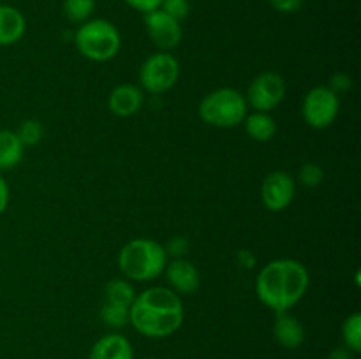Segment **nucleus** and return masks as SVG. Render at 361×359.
I'll use <instances>...</instances> for the list:
<instances>
[{"mask_svg": "<svg viewBox=\"0 0 361 359\" xmlns=\"http://www.w3.org/2000/svg\"><path fill=\"white\" fill-rule=\"evenodd\" d=\"M180 77V62L171 51H155L140 67V87L152 95L171 90Z\"/></svg>", "mask_w": 361, "mask_h": 359, "instance_id": "423d86ee", "label": "nucleus"}, {"mask_svg": "<svg viewBox=\"0 0 361 359\" xmlns=\"http://www.w3.org/2000/svg\"><path fill=\"white\" fill-rule=\"evenodd\" d=\"M310 285L305 264L291 257H281L264 264L256 277L257 299L271 312H288L303 299Z\"/></svg>", "mask_w": 361, "mask_h": 359, "instance_id": "f257e3e1", "label": "nucleus"}, {"mask_svg": "<svg viewBox=\"0 0 361 359\" xmlns=\"http://www.w3.org/2000/svg\"><path fill=\"white\" fill-rule=\"evenodd\" d=\"M274 338L284 348H298L305 341V327L291 312L275 313Z\"/></svg>", "mask_w": 361, "mask_h": 359, "instance_id": "ddd939ff", "label": "nucleus"}, {"mask_svg": "<svg viewBox=\"0 0 361 359\" xmlns=\"http://www.w3.org/2000/svg\"><path fill=\"white\" fill-rule=\"evenodd\" d=\"M238 263L242 264L243 267H254L256 266L257 259H256V256L252 253V250L243 248L238 252Z\"/></svg>", "mask_w": 361, "mask_h": 359, "instance_id": "c756f323", "label": "nucleus"}, {"mask_svg": "<svg viewBox=\"0 0 361 359\" xmlns=\"http://www.w3.org/2000/svg\"><path fill=\"white\" fill-rule=\"evenodd\" d=\"M145 102V92L141 87L134 83H120L116 84L108 95L109 111L120 118H129L140 113Z\"/></svg>", "mask_w": 361, "mask_h": 359, "instance_id": "f8f14e48", "label": "nucleus"}, {"mask_svg": "<svg viewBox=\"0 0 361 359\" xmlns=\"http://www.w3.org/2000/svg\"><path fill=\"white\" fill-rule=\"evenodd\" d=\"M189 2H190V0H189Z\"/></svg>", "mask_w": 361, "mask_h": 359, "instance_id": "473e14b6", "label": "nucleus"}, {"mask_svg": "<svg viewBox=\"0 0 361 359\" xmlns=\"http://www.w3.org/2000/svg\"><path fill=\"white\" fill-rule=\"evenodd\" d=\"M101 320L104 326L118 329V327H126L129 324V308L127 306L113 305V303H106L101 306Z\"/></svg>", "mask_w": 361, "mask_h": 359, "instance_id": "4be33fe9", "label": "nucleus"}, {"mask_svg": "<svg viewBox=\"0 0 361 359\" xmlns=\"http://www.w3.org/2000/svg\"><path fill=\"white\" fill-rule=\"evenodd\" d=\"M63 14L71 23H85L95 9V0H63Z\"/></svg>", "mask_w": 361, "mask_h": 359, "instance_id": "aec40b11", "label": "nucleus"}, {"mask_svg": "<svg viewBox=\"0 0 361 359\" xmlns=\"http://www.w3.org/2000/svg\"><path fill=\"white\" fill-rule=\"evenodd\" d=\"M143 359H157V358H143Z\"/></svg>", "mask_w": 361, "mask_h": 359, "instance_id": "2f4dec72", "label": "nucleus"}, {"mask_svg": "<svg viewBox=\"0 0 361 359\" xmlns=\"http://www.w3.org/2000/svg\"><path fill=\"white\" fill-rule=\"evenodd\" d=\"M23 151L25 146L20 143L14 130H0V171L16 168L23 160Z\"/></svg>", "mask_w": 361, "mask_h": 359, "instance_id": "f3484780", "label": "nucleus"}, {"mask_svg": "<svg viewBox=\"0 0 361 359\" xmlns=\"http://www.w3.org/2000/svg\"><path fill=\"white\" fill-rule=\"evenodd\" d=\"M123 2H126L129 7H133V9L147 14V13H152V11L159 9L162 0H123Z\"/></svg>", "mask_w": 361, "mask_h": 359, "instance_id": "cd10ccee", "label": "nucleus"}, {"mask_svg": "<svg viewBox=\"0 0 361 359\" xmlns=\"http://www.w3.org/2000/svg\"><path fill=\"white\" fill-rule=\"evenodd\" d=\"M136 299V289L127 278H113L104 287V301L129 308Z\"/></svg>", "mask_w": 361, "mask_h": 359, "instance_id": "a211bd4d", "label": "nucleus"}, {"mask_svg": "<svg viewBox=\"0 0 361 359\" xmlns=\"http://www.w3.org/2000/svg\"><path fill=\"white\" fill-rule=\"evenodd\" d=\"M143 23L148 37L159 51H171V49L178 48L182 42V25L175 18L166 14L164 11L155 9L152 13L143 14Z\"/></svg>", "mask_w": 361, "mask_h": 359, "instance_id": "9d476101", "label": "nucleus"}, {"mask_svg": "<svg viewBox=\"0 0 361 359\" xmlns=\"http://www.w3.org/2000/svg\"><path fill=\"white\" fill-rule=\"evenodd\" d=\"M286 92H288V84L284 77L275 70H264L250 81L245 101L254 111L270 113L284 101Z\"/></svg>", "mask_w": 361, "mask_h": 359, "instance_id": "6e6552de", "label": "nucleus"}, {"mask_svg": "<svg viewBox=\"0 0 361 359\" xmlns=\"http://www.w3.org/2000/svg\"><path fill=\"white\" fill-rule=\"evenodd\" d=\"M243 127L245 132L249 134L250 139L257 141V143H268L277 134V120L264 111H252L247 113L245 120H243Z\"/></svg>", "mask_w": 361, "mask_h": 359, "instance_id": "dca6fc26", "label": "nucleus"}, {"mask_svg": "<svg viewBox=\"0 0 361 359\" xmlns=\"http://www.w3.org/2000/svg\"><path fill=\"white\" fill-rule=\"evenodd\" d=\"M189 239L185 236H173L168 243L164 245L166 256L171 257V259H182L187 252H189Z\"/></svg>", "mask_w": 361, "mask_h": 359, "instance_id": "393cba45", "label": "nucleus"}, {"mask_svg": "<svg viewBox=\"0 0 361 359\" xmlns=\"http://www.w3.org/2000/svg\"><path fill=\"white\" fill-rule=\"evenodd\" d=\"M298 182L307 189H316L324 182V171L316 162H305L298 169Z\"/></svg>", "mask_w": 361, "mask_h": 359, "instance_id": "5701e85b", "label": "nucleus"}, {"mask_svg": "<svg viewBox=\"0 0 361 359\" xmlns=\"http://www.w3.org/2000/svg\"><path fill=\"white\" fill-rule=\"evenodd\" d=\"M27 20L20 9L0 4V46H13L23 39Z\"/></svg>", "mask_w": 361, "mask_h": 359, "instance_id": "2eb2a0df", "label": "nucleus"}, {"mask_svg": "<svg viewBox=\"0 0 361 359\" xmlns=\"http://www.w3.org/2000/svg\"><path fill=\"white\" fill-rule=\"evenodd\" d=\"M328 359H353V352L348 347H338L330 352Z\"/></svg>", "mask_w": 361, "mask_h": 359, "instance_id": "7c9ffc66", "label": "nucleus"}, {"mask_svg": "<svg viewBox=\"0 0 361 359\" xmlns=\"http://www.w3.org/2000/svg\"><path fill=\"white\" fill-rule=\"evenodd\" d=\"M249 104L245 95L235 88L222 87L208 92L197 106L201 122L215 129H233L245 120Z\"/></svg>", "mask_w": 361, "mask_h": 359, "instance_id": "39448f33", "label": "nucleus"}, {"mask_svg": "<svg viewBox=\"0 0 361 359\" xmlns=\"http://www.w3.org/2000/svg\"><path fill=\"white\" fill-rule=\"evenodd\" d=\"M166 280L168 287L178 296H189L200 289L201 277L197 267L187 259H171L166 264Z\"/></svg>", "mask_w": 361, "mask_h": 359, "instance_id": "9b49d317", "label": "nucleus"}, {"mask_svg": "<svg viewBox=\"0 0 361 359\" xmlns=\"http://www.w3.org/2000/svg\"><path fill=\"white\" fill-rule=\"evenodd\" d=\"M183 301L168 285H154L136 294L129 306V324L148 338L175 334L183 324Z\"/></svg>", "mask_w": 361, "mask_h": 359, "instance_id": "f03ea898", "label": "nucleus"}, {"mask_svg": "<svg viewBox=\"0 0 361 359\" xmlns=\"http://www.w3.org/2000/svg\"><path fill=\"white\" fill-rule=\"evenodd\" d=\"M328 87L331 88V90L335 92L337 95L344 94V92H349L353 87V80L349 74L345 73H335L334 76L330 77V83H328Z\"/></svg>", "mask_w": 361, "mask_h": 359, "instance_id": "a878e982", "label": "nucleus"}, {"mask_svg": "<svg viewBox=\"0 0 361 359\" xmlns=\"http://www.w3.org/2000/svg\"><path fill=\"white\" fill-rule=\"evenodd\" d=\"M88 359H134V351L129 338L120 333H108L92 345Z\"/></svg>", "mask_w": 361, "mask_h": 359, "instance_id": "4468645a", "label": "nucleus"}, {"mask_svg": "<svg viewBox=\"0 0 361 359\" xmlns=\"http://www.w3.org/2000/svg\"><path fill=\"white\" fill-rule=\"evenodd\" d=\"M338 111H341V97L328 84H317L310 88L303 97V122L314 130H324L334 125Z\"/></svg>", "mask_w": 361, "mask_h": 359, "instance_id": "0eeeda50", "label": "nucleus"}, {"mask_svg": "<svg viewBox=\"0 0 361 359\" xmlns=\"http://www.w3.org/2000/svg\"><path fill=\"white\" fill-rule=\"evenodd\" d=\"M296 196V180L291 172L271 171L261 183V201L268 211H284L291 206Z\"/></svg>", "mask_w": 361, "mask_h": 359, "instance_id": "1a4fd4ad", "label": "nucleus"}, {"mask_svg": "<svg viewBox=\"0 0 361 359\" xmlns=\"http://www.w3.org/2000/svg\"><path fill=\"white\" fill-rule=\"evenodd\" d=\"M14 132H16L20 143L23 144L25 148H28L41 143L42 137H44V127H42V123L39 122V120L28 118L23 120Z\"/></svg>", "mask_w": 361, "mask_h": 359, "instance_id": "412c9836", "label": "nucleus"}, {"mask_svg": "<svg viewBox=\"0 0 361 359\" xmlns=\"http://www.w3.org/2000/svg\"><path fill=\"white\" fill-rule=\"evenodd\" d=\"M169 257L164 245L150 238H134L120 248L116 264L123 278L130 282H150L161 277Z\"/></svg>", "mask_w": 361, "mask_h": 359, "instance_id": "7ed1b4c3", "label": "nucleus"}, {"mask_svg": "<svg viewBox=\"0 0 361 359\" xmlns=\"http://www.w3.org/2000/svg\"><path fill=\"white\" fill-rule=\"evenodd\" d=\"M271 9H275L277 13L282 14H293L296 11L302 9L303 0H268Z\"/></svg>", "mask_w": 361, "mask_h": 359, "instance_id": "bb28decb", "label": "nucleus"}, {"mask_svg": "<svg viewBox=\"0 0 361 359\" xmlns=\"http://www.w3.org/2000/svg\"><path fill=\"white\" fill-rule=\"evenodd\" d=\"M159 9L164 11V13L169 14L171 18H175L176 21H182L189 16L190 2L189 0H162Z\"/></svg>", "mask_w": 361, "mask_h": 359, "instance_id": "b1692460", "label": "nucleus"}, {"mask_svg": "<svg viewBox=\"0 0 361 359\" xmlns=\"http://www.w3.org/2000/svg\"><path fill=\"white\" fill-rule=\"evenodd\" d=\"M74 46L90 62H108L122 48L120 30L104 18H90L74 32Z\"/></svg>", "mask_w": 361, "mask_h": 359, "instance_id": "20e7f679", "label": "nucleus"}, {"mask_svg": "<svg viewBox=\"0 0 361 359\" xmlns=\"http://www.w3.org/2000/svg\"><path fill=\"white\" fill-rule=\"evenodd\" d=\"M342 340H344L345 347L358 354L361 351V313L355 312L344 320L342 324Z\"/></svg>", "mask_w": 361, "mask_h": 359, "instance_id": "6ab92c4d", "label": "nucleus"}, {"mask_svg": "<svg viewBox=\"0 0 361 359\" xmlns=\"http://www.w3.org/2000/svg\"><path fill=\"white\" fill-rule=\"evenodd\" d=\"M9 199H11L9 185H7L6 180L0 176V215H2L4 211L7 210V206H9Z\"/></svg>", "mask_w": 361, "mask_h": 359, "instance_id": "c85d7f7f", "label": "nucleus"}]
</instances>
